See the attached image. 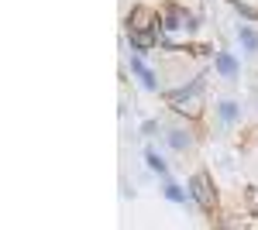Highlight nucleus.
I'll return each instance as SVG.
<instances>
[{"instance_id": "obj_3", "label": "nucleus", "mask_w": 258, "mask_h": 230, "mask_svg": "<svg viewBox=\"0 0 258 230\" xmlns=\"http://www.w3.org/2000/svg\"><path fill=\"white\" fill-rule=\"evenodd\" d=\"M162 137H165V144H169L176 155H189L193 148H197V141H200L193 120H186V117H179V124L165 127V131H162Z\"/></svg>"}, {"instance_id": "obj_10", "label": "nucleus", "mask_w": 258, "mask_h": 230, "mask_svg": "<svg viewBox=\"0 0 258 230\" xmlns=\"http://www.w3.org/2000/svg\"><path fill=\"white\" fill-rule=\"evenodd\" d=\"M234 35H238V45H241V52H244V55H258V31L251 28V24H244V21H241Z\"/></svg>"}, {"instance_id": "obj_4", "label": "nucleus", "mask_w": 258, "mask_h": 230, "mask_svg": "<svg viewBox=\"0 0 258 230\" xmlns=\"http://www.w3.org/2000/svg\"><path fill=\"white\" fill-rule=\"evenodd\" d=\"M159 28V7L152 4H135L124 18V31H155Z\"/></svg>"}, {"instance_id": "obj_8", "label": "nucleus", "mask_w": 258, "mask_h": 230, "mask_svg": "<svg viewBox=\"0 0 258 230\" xmlns=\"http://www.w3.org/2000/svg\"><path fill=\"white\" fill-rule=\"evenodd\" d=\"M162 196H165L169 203H176V206H197L193 196H189V186H179V182H165V186H162Z\"/></svg>"}, {"instance_id": "obj_7", "label": "nucleus", "mask_w": 258, "mask_h": 230, "mask_svg": "<svg viewBox=\"0 0 258 230\" xmlns=\"http://www.w3.org/2000/svg\"><path fill=\"white\" fill-rule=\"evenodd\" d=\"M124 41L138 55H155L159 52V28L155 31H124Z\"/></svg>"}, {"instance_id": "obj_15", "label": "nucleus", "mask_w": 258, "mask_h": 230, "mask_svg": "<svg viewBox=\"0 0 258 230\" xmlns=\"http://www.w3.org/2000/svg\"><path fill=\"white\" fill-rule=\"evenodd\" d=\"M207 4H210V0H207Z\"/></svg>"}, {"instance_id": "obj_14", "label": "nucleus", "mask_w": 258, "mask_h": 230, "mask_svg": "<svg viewBox=\"0 0 258 230\" xmlns=\"http://www.w3.org/2000/svg\"><path fill=\"white\" fill-rule=\"evenodd\" d=\"M244 213L248 216H258V186L244 189Z\"/></svg>"}, {"instance_id": "obj_13", "label": "nucleus", "mask_w": 258, "mask_h": 230, "mask_svg": "<svg viewBox=\"0 0 258 230\" xmlns=\"http://www.w3.org/2000/svg\"><path fill=\"white\" fill-rule=\"evenodd\" d=\"M165 127H162V120L159 117H148V120H141V137H155V134H162Z\"/></svg>"}, {"instance_id": "obj_2", "label": "nucleus", "mask_w": 258, "mask_h": 230, "mask_svg": "<svg viewBox=\"0 0 258 230\" xmlns=\"http://www.w3.org/2000/svg\"><path fill=\"white\" fill-rule=\"evenodd\" d=\"M186 186H189V196H193V203H197L200 213H207V216H217L220 210V192L214 186V175L207 172V169H200L186 179Z\"/></svg>"}, {"instance_id": "obj_11", "label": "nucleus", "mask_w": 258, "mask_h": 230, "mask_svg": "<svg viewBox=\"0 0 258 230\" xmlns=\"http://www.w3.org/2000/svg\"><path fill=\"white\" fill-rule=\"evenodd\" d=\"M145 165H148V172H155L159 179H169V165H165V158L155 148H145Z\"/></svg>"}, {"instance_id": "obj_1", "label": "nucleus", "mask_w": 258, "mask_h": 230, "mask_svg": "<svg viewBox=\"0 0 258 230\" xmlns=\"http://www.w3.org/2000/svg\"><path fill=\"white\" fill-rule=\"evenodd\" d=\"M162 100L165 107L176 117H186L197 124L203 117V107H207V72H197L186 86H176V90H162Z\"/></svg>"}, {"instance_id": "obj_6", "label": "nucleus", "mask_w": 258, "mask_h": 230, "mask_svg": "<svg viewBox=\"0 0 258 230\" xmlns=\"http://www.w3.org/2000/svg\"><path fill=\"white\" fill-rule=\"evenodd\" d=\"M210 65H214V72H217L220 79H227V83H238L241 76V62L234 52H227V48H217L214 52V58H210Z\"/></svg>"}, {"instance_id": "obj_9", "label": "nucleus", "mask_w": 258, "mask_h": 230, "mask_svg": "<svg viewBox=\"0 0 258 230\" xmlns=\"http://www.w3.org/2000/svg\"><path fill=\"white\" fill-rule=\"evenodd\" d=\"M214 110H217V120L224 124V127H234V124L241 120V103L238 100H220Z\"/></svg>"}, {"instance_id": "obj_5", "label": "nucleus", "mask_w": 258, "mask_h": 230, "mask_svg": "<svg viewBox=\"0 0 258 230\" xmlns=\"http://www.w3.org/2000/svg\"><path fill=\"white\" fill-rule=\"evenodd\" d=\"M127 69L135 72V79H138L148 93H162V76H159V69H152V65L145 62V55L131 52V58H127Z\"/></svg>"}, {"instance_id": "obj_12", "label": "nucleus", "mask_w": 258, "mask_h": 230, "mask_svg": "<svg viewBox=\"0 0 258 230\" xmlns=\"http://www.w3.org/2000/svg\"><path fill=\"white\" fill-rule=\"evenodd\" d=\"M227 4H231L244 21H258V4H251V0H227Z\"/></svg>"}]
</instances>
